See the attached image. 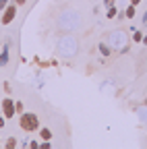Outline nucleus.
<instances>
[{"mask_svg":"<svg viewBox=\"0 0 147 149\" xmlns=\"http://www.w3.org/2000/svg\"><path fill=\"white\" fill-rule=\"evenodd\" d=\"M25 2H27V0H15V4H19V6H23Z\"/></svg>","mask_w":147,"mask_h":149,"instance_id":"4468645a","label":"nucleus"},{"mask_svg":"<svg viewBox=\"0 0 147 149\" xmlns=\"http://www.w3.org/2000/svg\"><path fill=\"white\" fill-rule=\"evenodd\" d=\"M133 40H135V42H143V33H141V31H135Z\"/></svg>","mask_w":147,"mask_h":149,"instance_id":"6e6552de","label":"nucleus"},{"mask_svg":"<svg viewBox=\"0 0 147 149\" xmlns=\"http://www.w3.org/2000/svg\"><path fill=\"white\" fill-rule=\"evenodd\" d=\"M15 108H17V112H23V104H21V102H17Z\"/></svg>","mask_w":147,"mask_h":149,"instance_id":"ddd939ff","label":"nucleus"},{"mask_svg":"<svg viewBox=\"0 0 147 149\" xmlns=\"http://www.w3.org/2000/svg\"><path fill=\"white\" fill-rule=\"evenodd\" d=\"M19 124H21L23 130L31 133V130H35V128L40 126V120H38V116H35V114H31V112H25V114L21 116V120H19Z\"/></svg>","mask_w":147,"mask_h":149,"instance_id":"f257e3e1","label":"nucleus"},{"mask_svg":"<svg viewBox=\"0 0 147 149\" xmlns=\"http://www.w3.org/2000/svg\"><path fill=\"white\" fill-rule=\"evenodd\" d=\"M112 17H116V8L110 6V8H108V19H112Z\"/></svg>","mask_w":147,"mask_h":149,"instance_id":"1a4fd4ad","label":"nucleus"},{"mask_svg":"<svg viewBox=\"0 0 147 149\" xmlns=\"http://www.w3.org/2000/svg\"><path fill=\"white\" fill-rule=\"evenodd\" d=\"M8 6V0H0V10H4Z\"/></svg>","mask_w":147,"mask_h":149,"instance_id":"9b49d317","label":"nucleus"},{"mask_svg":"<svg viewBox=\"0 0 147 149\" xmlns=\"http://www.w3.org/2000/svg\"><path fill=\"white\" fill-rule=\"evenodd\" d=\"M8 48H10V46L6 44V46H4V50H2V54H0V66H4V64L8 62Z\"/></svg>","mask_w":147,"mask_h":149,"instance_id":"20e7f679","label":"nucleus"},{"mask_svg":"<svg viewBox=\"0 0 147 149\" xmlns=\"http://www.w3.org/2000/svg\"><path fill=\"white\" fill-rule=\"evenodd\" d=\"M114 2H116V0H104V4L110 8V6H114Z\"/></svg>","mask_w":147,"mask_h":149,"instance_id":"f8f14e48","label":"nucleus"},{"mask_svg":"<svg viewBox=\"0 0 147 149\" xmlns=\"http://www.w3.org/2000/svg\"><path fill=\"white\" fill-rule=\"evenodd\" d=\"M124 15H126V17H128V19H133V17H135V4H131V6H128V8H126V13H124Z\"/></svg>","mask_w":147,"mask_h":149,"instance_id":"423d86ee","label":"nucleus"},{"mask_svg":"<svg viewBox=\"0 0 147 149\" xmlns=\"http://www.w3.org/2000/svg\"><path fill=\"white\" fill-rule=\"evenodd\" d=\"M131 4H135V6H137V4H141V0H131Z\"/></svg>","mask_w":147,"mask_h":149,"instance_id":"2eb2a0df","label":"nucleus"},{"mask_svg":"<svg viewBox=\"0 0 147 149\" xmlns=\"http://www.w3.org/2000/svg\"><path fill=\"white\" fill-rule=\"evenodd\" d=\"M40 137H42V141H50V139H52L50 128H42V130H40Z\"/></svg>","mask_w":147,"mask_h":149,"instance_id":"39448f33","label":"nucleus"},{"mask_svg":"<svg viewBox=\"0 0 147 149\" xmlns=\"http://www.w3.org/2000/svg\"><path fill=\"white\" fill-rule=\"evenodd\" d=\"M100 50H102V54H104V56H110V52H112L106 44H100Z\"/></svg>","mask_w":147,"mask_h":149,"instance_id":"0eeeda50","label":"nucleus"},{"mask_svg":"<svg viewBox=\"0 0 147 149\" xmlns=\"http://www.w3.org/2000/svg\"><path fill=\"white\" fill-rule=\"evenodd\" d=\"M15 145H17V141H15V139H13V137H10V139H8V141H6V147H8V149H10V147H15Z\"/></svg>","mask_w":147,"mask_h":149,"instance_id":"9d476101","label":"nucleus"},{"mask_svg":"<svg viewBox=\"0 0 147 149\" xmlns=\"http://www.w3.org/2000/svg\"><path fill=\"white\" fill-rule=\"evenodd\" d=\"M15 15H17V6L15 4H8L6 8H4V15H2V19H0V21H2V25H8L13 19H15Z\"/></svg>","mask_w":147,"mask_h":149,"instance_id":"f03ea898","label":"nucleus"},{"mask_svg":"<svg viewBox=\"0 0 147 149\" xmlns=\"http://www.w3.org/2000/svg\"><path fill=\"white\" fill-rule=\"evenodd\" d=\"M2 112H4V118H13L15 116V112H17V108H15V104H13V100H4L2 102Z\"/></svg>","mask_w":147,"mask_h":149,"instance_id":"7ed1b4c3","label":"nucleus"},{"mask_svg":"<svg viewBox=\"0 0 147 149\" xmlns=\"http://www.w3.org/2000/svg\"><path fill=\"white\" fill-rule=\"evenodd\" d=\"M0 126H4V118H0Z\"/></svg>","mask_w":147,"mask_h":149,"instance_id":"dca6fc26","label":"nucleus"}]
</instances>
